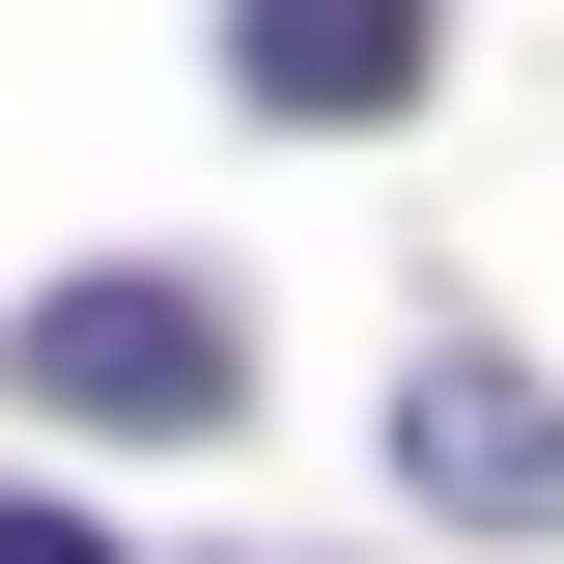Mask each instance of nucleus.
Returning a JSON list of instances; mask_svg holds the SVG:
<instances>
[{
  "mask_svg": "<svg viewBox=\"0 0 564 564\" xmlns=\"http://www.w3.org/2000/svg\"><path fill=\"white\" fill-rule=\"evenodd\" d=\"M395 480L452 508V536H564V395H536L508 339H423V367H395Z\"/></svg>",
  "mask_w": 564,
  "mask_h": 564,
  "instance_id": "f03ea898",
  "label": "nucleus"
},
{
  "mask_svg": "<svg viewBox=\"0 0 564 564\" xmlns=\"http://www.w3.org/2000/svg\"><path fill=\"white\" fill-rule=\"evenodd\" d=\"M226 85H254V113H395L423 0H226Z\"/></svg>",
  "mask_w": 564,
  "mask_h": 564,
  "instance_id": "7ed1b4c3",
  "label": "nucleus"
},
{
  "mask_svg": "<svg viewBox=\"0 0 564 564\" xmlns=\"http://www.w3.org/2000/svg\"><path fill=\"white\" fill-rule=\"evenodd\" d=\"M0 367H29V395L57 423H226L254 395V339H226V282H57V311H0Z\"/></svg>",
  "mask_w": 564,
  "mask_h": 564,
  "instance_id": "f257e3e1",
  "label": "nucleus"
},
{
  "mask_svg": "<svg viewBox=\"0 0 564 564\" xmlns=\"http://www.w3.org/2000/svg\"><path fill=\"white\" fill-rule=\"evenodd\" d=\"M0 564H113V536H85V508H57V480H0Z\"/></svg>",
  "mask_w": 564,
  "mask_h": 564,
  "instance_id": "20e7f679",
  "label": "nucleus"
}]
</instances>
